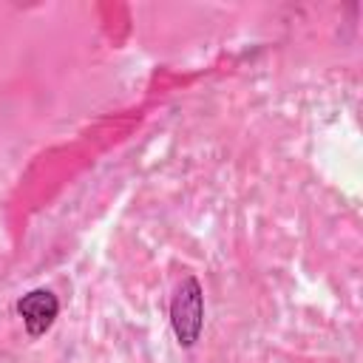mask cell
Listing matches in <instances>:
<instances>
[{
  "label": "cell",
  "mask_w": 363,
  "mask_h": 363,
  "mask_svg": "<svg viewBox=\"0 0 363 363\" xmlns=\"http://www.w3.org/2000/svg\"><path fill=\"white\" fill-rule=\"evenodd\" d=\"M17 315L23 318V326L31 337H40L51 329V323L60 315V301L51 289H31L17 301Z\"/></svg>",
  "instance_id": "obj_2"
},
{
  "label": "cell",
  "mask_w": 363,
  "mask_h": 363,
  "mask_svg": "<svg viewBox=\"0 0 363 363\" xmlns=\"http://www.w3.org/2000/svg\"><path fill=\"white\" fill-rule=\"evenodd\" d=\"M170 326L182 346H193L204 326V295L196 278H184L170 303Z\"/></svg>",
  "instance_id": "obj_1"
}]
</instances>
